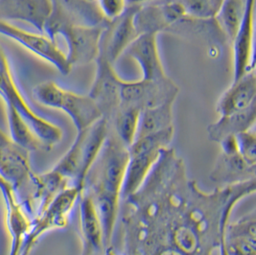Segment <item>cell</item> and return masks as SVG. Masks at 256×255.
Returning a JSON list of instances; mask_svg holds the SVG:
<instances>
[{
	"label": "cell",
	"instance_id": "1",
	"mask_svg": "<svg viewBox=\"0 0 256 255\" xmlns=\"http://www.w3.org/2000/svg\"><path fill=\"white\" fill-rule=\"evenodd\" d=\"M256 190L254 178L206 192L175 150L165 148L140 189L120 200L110 246L119 255H226L233 209Z\"/></svg>",
	"mask_w": 256,
	"mask_h": 255
},
{
	"label": "cell",
	"instance_id": "2",
	"mask_svg": "<svg viewBox=\"0 0 256 255\" xmlns=\"http://www.w3.org/2000/svg\"><path fill=\"white\" fill-rule=\"evenodd\" d=\"M128 160V147L110 128L102 150L86 178L82 191L120 197Z\"/></svg>",
	"mask_w": 256,
	"mask_h": 255
},
{
	"label": "cell",
	"instance_id": "3",
	"mask_svg": "<svg viewBox=\"0 0 256 255\" xmlns=\"http://www.w3.org/2000/svg\"><path fill=\"white\" fill-rule=\"evenodd\" d=\"M0 97L5 106L12 108L44 144L46 151L60 143L64 132L60 128L38 116L28 104L12 74L8 56L0 46Z\"/></svg>",
	"mask_w": 256,
	"mask_h": 255
},
{
	"label": "cell",
	"instance_id": "4",
	"mask_svg": "<svg viewBox=\"0 0 256 255\" xmlns=\"http://www.w3.org/2000/svg\"><path fill=\"white\" fill-rule=\"evenodd\" d=\"M32 94L38 104L64 112L71 118L77 132L90 127L103 117L101 110L88 95L66 90L55 82L38 84Z\"/></svg>",
	"mask_w": 256,
	"mask_h": 255
},
{
	"label": "cell",
	"instance_id": "5",
	"mask_svg": "<svg viewBox=\"0 0 256 255\" xmlns=\"http://www.w3.org/2000/svg\"><path fill=\"white\" fill-rule=\"evenodd\" d=\"M82 192L77 186H70L58 194L40 215L32 220L31 228L24 239L20 255H29L40 238L52 230L66 228L70 215Z\"/></svg>",
	"mask_w": 256,
	"mask_h": 255
},
{
	"label": "cell",
	"instance_id": "6",
	"mask_svg": "<svg viewBox=\"0 0 256 255\" xmlns=\"http://www.w3.org/2000/svg\"><path fill=\"white\" fill-rule=\"evenodd\" d=\"M0 35L51 64L62 75H68L72 70L66 55L58 48L56 42L44 34L30 32L11 22L0 20Z\"/></svg>",
	"mask_w": 256,
	"mask_h": 255
},
{
	"label": "cell",
	"instance_id": "7",
	"mask_svg": "<svg viewBox=\"0 0 256 255\" xmlns=\"http://www.w3.org/2000/svg\"><path fill=\"white\" fill-rule=\"evenodd\" d=\"M106 25H62L55 30L51 40L56 42V36H64L68 44L66 55L71 68L86 66L96 60L99 56L100 38Z\"/></svg>",
	"mask_w": 256,
	"mask_h": 255
},
{
	"label": "cell",
	"instance_id": "8",
	"mask_svg": "<svg viewBox=\"0 0 256 255\" xmlns=\"http://www.w3.org/2000/svg\"><path fill=\"white\" fill-rule=\"evenodd\" d=\"M52 12L47 20L44 35L51 36L62 25L99 26L110 20L100 11L96 1L92 0H51Z\"/></svg>",
	"mask_w": 256,
	"mask_h": 255
},
{
	"label": "cell",
	"instance_id": "9",
	"mask_svg": "<svg viewBox=\"0 0 256 255\" xmlns=\"http://www.w3.org/2000/svg\"><path fill=\"white\" fill-rule=\"evenodd\" d=\"M180 88L171 78L164 81H123L120 90V106H136L141 110L176 100Z\"/></svg>",
	"mask_w": 256,
	"mask_h": 255
},
{
	"label": "cell",
	"instance_id": "10",
	"mask_svg": "<svg viewBox=\"0 0 256 255\" xmlns=\"http://www.w3.org/2000/svg\"><path fill=\"white\" fill-rule=\"evenodd\" d=\"M140 6H128L121 16L110 20L103 29L99 55L112 64L138 36L134 26V16Z\"/></svg>",
	"mask_w": 256,
	"mask_h": 255
},
{
	"label": "cell",
	"instance_id": "11",
	"mask_svg": "<svg viewBox=\"0 0 256 255\" xmlns=\"http://www.w3.org/2000/svg\"><path fill=\"white\" fill-rule=\"evenodd\" d=\"M184 18L186 12L178 0L156 2L140 6L134 16L138 35L154 34L171 30Z\"/></svg>",
	"mask_w": 256,
	"mask_h": 255
},
{
	"label": "cell",
	"instance_id": "12",
	"mask_svg": "<svg viewBox=\"0 0 256 255\" xmlns=\"http://www.w3.org/2000/svg\"><path fill=\"white\" fill-rule=\"evenodd\" d=\"M96 74L88 96L101 110L108 122L112 119L120 106V90L124 80L120 79L114 64L103 56L96 58Z\"/></svg>",
	"mask_w": 256,
	"mask_h": 255
},
{
	"label": "cell",
	"instance_id": "13",
	"mask_svg": "<svg viewBox=\"0 0 256 255\" xmlns=\"http://www.w3.org/2000/svg\"><path fill=\"white\" fill-rule=\"evenodd\" d=\"M256 0H246L243 22L232 44L233 46V81L256 70L254 12Z\"/></svg>",
	"mask_w": 256,
	"mask_h": 255
},
{
	"label": "cell",
	"instance_id": "14",
	"mask_svg": "<svg viewBox=\"0 0 256 255\" xmlns=\"http://www.w3.org/2000/svg\"><path fill=\"white\" fill-rule=\"evenodd\" d=\"M0 191L5 204V224L11 237L9 255H20L24 239L31 228L32 218L18 200L12 186L1 176Z\"/></svg>",
	"mask_w": 256,
	"mask_h": 255
},
{
	"label": "cell",
	"instance_id": "15",
	"mask_svg": "<svg viewBox=\"0 0 256 255\" xmlns=\"http://www.w3.org/2000/svg\"><path fill=\"white\" fill-rule=\"evenodd\" d=\"M52 8L51 0H0V20L30 24L44 34Z\"/></svg>",
	"mask_w": 256,
	"mask_h": 255
},
{
	"label": "cell",
	"instance_id": "16",
	"mask_svg": "<svg viewBox=\"0 0 256 255\" xmlns=\"http://www.w3.org/2000/svg\"><path fill=\"white\" fill-rule=\"evenodd\" d=\"M125 54L140 64L143 80L158 82L169 78L160 57L158 35L143 34L138 36L127 48Z\"/></svg>",
	"mask_w": 256,
	"mask_h": 255
},
{
	"label": "cell",
	"instance_id": "17",
	"mask_svg": "<svg viewBox=\"0 0 256 255\" xmlns=\"http://www.w3.org/2000/svg\"><path fill=\"white\" fill-rule=\"evenodd\" d=\"M80 232L82 255L105 254L106 246L103 228L97 214L94 200L82 191L79 197Z\"/></svg>",
	"mask_w": 256,
	"mask_h": 255
},
{
	"label": "cell",
	"instance_id": "18",
	"mask_svg": "<svg viewBox=\"0 0 256 255\" xmlns=\"http://www.w3.org/2000/svg\"><path fill=\"white\" fill-rule=\"evenodd\" d=\"M256 103V70L246 73L220 96L216 112L220 116H230L248 108Z\"/></svg>",
	"mask_w": 256,
	"mask_h": 255
},
{
	"label": "cell",
	"instance_id": "19",
	"mask_svg": "<svg viewBox=\"0 0 256 255\" xmlns=\"http://www.w3.org/2000/svg\"><path fill=\"white\" fill-rule=\"evenodd\" d=\"M224 248L226 255H256V209L228 224Z\"/></svg>",
	"mask_w": 256,
	"mask_h": 255
},
{
	"label": "cell",
	"instance_id": "20",
	"mask_svg": "<svg viewBox=\"0 0 256 255\" xmlns=\"http://www.w3.org/2000/svg\"><path fill=\"white\" fill-rule=\"evenodd\" d=\"M256 165L246 162L239 152H221L210 174V180L221 186L236 184L254 178Z\"/></svg>",
	"mask_w": 256,
	"mask_h": 255
},
{
	"label": "cell",
	"instance_id": "21",
	"mask_svg": "<svg viewBox=\"0 0 256 255\" xmlns=\"http://www.w3.org/2000/svg\"><path fill=\"white\" fill-rule=\"evenodd\" d=\"M256 120V103L252 104L243 112L230 116H220V118L208 126V138L213 142L220 141L240 132L254 128Z\"/></svg>",
	"mask_w": 256,
	"mask_h": 255
},
{
	"label": "cell",
	"instance_id": "22",
	"mask_svg": "<svg viewBox=\"0 0 256 255\" xmlns=\"http://www.w3.org/2000/svg\"><path fill=\"white\" fill-rule=\"evenodd\" d=\"M160 151L130 156L120 200L128 198L140 189L150 174L154 164L156 162Z\"/></svg>",
	"mask_w": 256,
	"mask_h": 255
},
{
	"label": "cell",
	"instance_id": "23",
	"mask_svg": "<svg viewBox=\"0 0 256 255\" xmlns=\"http://www.w3.org/2000/svg\"><path fill=\"white\" fill-rule=\"evenodd\" d=\"M175 101L169 100L158 106L142 110L136 138L174 127L173 106Z\"/></svg>",
	"mask_w": 256,
	"mask_h": 255
},
{
	"label": "cell",
	"instance_id": "24",
	"mask_svg": "<svg viewBox=\"0 0 256 255\" xmlns=\"http://www.w3.org/2000/svg\"><path fill=\"white\" fill-rule=\"evenodd\" d=\"M5 106L10 132L9 136L12 141L30 152L40 150L46 151L44 144L36 136L24 118L11 106Z\"/></svg>",
	"mask_w": 256,
	"mask_h": 255
},
{
	"label": "cell",
	"instance_id": "25",
	"mask_svg": "<svg viewBox=\"0 0 256 255\" xmlns=\"http://www.w3.org/2000/svg\"><path fill=\"white\" fill-rule=\"evenodd\" d=\"M246 9V0H224L214 18L222 33L230 42L241 27Z\"/></svg>",
	"mask_w": 256,
	"mask_h": 255
},
{
	"label": "cell",
	"instance_id": "26",
	"mask_svg": "<svg viewBox=\"0 0 256 255\" xmlns=\"http://www.w3.org/2000/svg\"><path fill=\"white\" fill-rule=\"evenodd\" d=\"M141 110L136 106H120L112 119V130L122 143L130 147L136 138Z\"/></svg>",
	"mask_w": 256,
	"mask_h": 255
},
{
	"label": "cell",
	"instance_id": "27",
	"mask_svg": "<svg viewBox=\"0 0 256 255\" xmlns=\"http://www.w3.org/2000/svg\"><path fill=\"white\" fill-rule=\"evenodd\" d=\"M175 128H168L162 132L147 134L136 138L134 143L128 147L130 156L141 154L150 152H160L168 148L174 138Z\"/></svg>",
	"mask_w": 256,
	"mask_h": 255
},
{
	"label": "cell",
	"instance_id": "28",
	"mask_svg": "<svg viewBox=\"0 0 256 255\" xmlns=\"http://www.w3.org/2000/svg\"><path fill=\"white\" fill-rule=\"evenodd\" d=\"M187 18L198 20H214L224 0H178Z\"/></svg>",
	"mask_w": 256,
	"mask_h": 255
},
{
	"label": "cell",
	"instance_id": "29",
	"mask_svg": "<svg viewBox=\"0 0 256 255\" xmlns=\"http://www.w3.org/2000/svg\"><path fill=\"white\" fill-rule=\"evenodd\" d=\"M239 154L252 165H256V134L254 128L235 136Z\"/></svg>",
	"mask_w": 256,
	"mask_h": 255
},
{
	"label": "cell",
	"instance_id": "30",
	"mask_svg": "<svg viewBox=\"0 0 256 255\" xmlns=\"http://www.w3.org/2000/svg\"><path fill=\"white\" fill-rule=\"evenodd\" d=\"M96 3L108 20L116 18L128 7L126 0H96Z\"/></svg>",
	"mask_w": 256,
	"mask_h": 255
},
{
	"label": "cell",
	"instance_id": "31",
	"mask_svg": "<svg viewBox=\"0 0 256 255\" xmlns=\"http://www.w3.org/2000/svg\"><path fill=\"white\" fill-rule=\"evenodd\" d=\"M158 2H164V1H169V0H126L127 6H142L150 3H156Z\"/></svg>",
	"mask_w": 256,
	"mask_h": 255
},
{
	"label": "cell",
	"instance_id": "32",
	"mask_svg": "<svg viewBox=\"0 0 256 255\" xmlns=\"http://www.w3.org/2000/svg\"><path fill=\"white\" fill-rule=\"evenodd\" d=\"M105 255H119L117 254L116 252V250L112 248V246H108L106 250Z\"/></svg>",
	"mask_w": 256,
	"mask_h": 255
},
{
	"label": "cell",
	"instance_id": "33",
	"mask_svg": "<svg viewBox=\"0 0 256 255\" xmlns=\"http://www.w3.org/2000/svg\"><path fill=\"white\" fill-rule=\"evenodd\" d=\"M92 1H96V0H92Z\"/></svg>",
	"mask_w": 256,
	"mask_h": 255
},
{
	"label": "cell",
	"instance_id": "34",
	"mask_svg": "<svg viewBox=\"0 0 256 255\" xmlns=\"http://www.w3.org/2000/svg\"><path fill=\"white\" fill-rule=\"evenodd\" d=\"M82 255V254H81ZM99 255H105V254H99Z\"/></svg>",
	"mask_w": 256,
	"mask_h": 255
}]
</instances>
